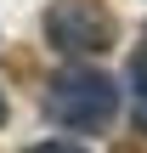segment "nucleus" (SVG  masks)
Here are the masks:
<instances>
[{"mask_svg":"<svg viewBox=\"0 0 147 153\" xmlns=\"http://www.w3.org/2000/svg\"><path fill=\"white\" fill-rule=\"evenodd\" d=\"M45 119L74 136H102L119 119V79L96 62H68L45 79Z\"/></svg>","mask_w":147,"mask_h":153,"instance_id":"nucleus-1","label":"nucleus"},{"mask_svg":"<svg viewBox=\"0 0 147 153\" xmlns=\"http://www.w3.org/2000/svg\"><path fill=\"white\" fill-rule=\"evenodd\" d=\"M40 34L68 62H96L119 45V17L108 0H51L40 17Z\"/></svg>","mask_w":147,"mask_h":153,"instance_id":"nucleus-2","label":"nucleus"},{"mask_svg":"<svg viewBox=\"0 0 147 153\" xmlns=\"http://www.w3.org/2000/svg\"><path fill=\"white\" fill-rule=\"evenodd\" d=\"M130 119L147 136V57H136V68H130Z\"/></svg>","mask_w":147,"mask_h":153,"instance_id":"nucleus-3","label":"nucleus"},{"mask_svg":"<svg viewBox=\"0 0 147 153\" xmlns=\"http://www.w3.org/2000/svg\"><path fill=\"white\" fill-rule=\"evenodd\" d=\"M28 153H85V148H79V142H34Z\"/></svg>","mask_w":147,"mask_h":153,"instance_id":"nucleus-4","label":"nucleus"},{"mask_svg":"<svg viewBox=\"0 0 147 153\" xmlns=\"http://www.w3.org/2000/svg\"><path fill=\"white\" fill-rule=\"evenodd\" d=\"M0 125H6V91H0Z\"/></svg>","mask_w":147,"mask_h":153,"instance_id":"nucleus-5","label":"nucleus"}]
</instances>
